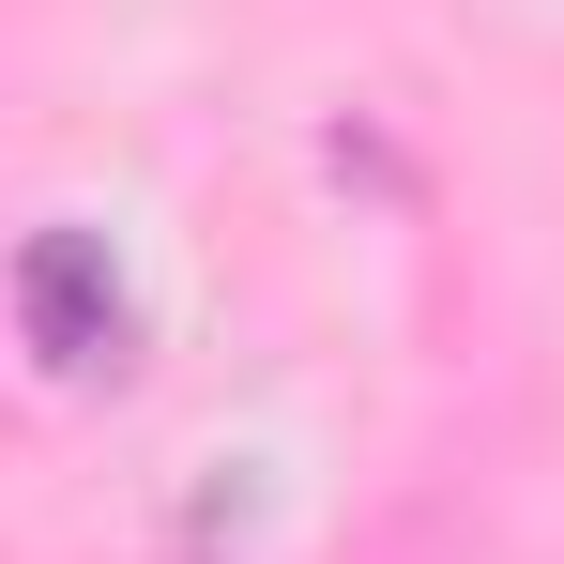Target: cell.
I'll use <instances>...</instances> for the list:
<instances>
[{
    "instance_id": "obj_1",
    "label": "cell",
    "mask_w": 564,
    "mask_h": 564,
    "mask_svg": "<svg viewBox=\"0 0 564 564\" xmlns=\"http://www.w3.org/2000/svg\"><path fill=\"white\" fill-rule=\"evenodd\" d=\"M15 336H31L62 381L122 367V275H107L93 229H31V245H15Z\"/></svg>"
}]
</instances>
